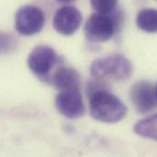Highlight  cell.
Returning a JSON list of instances; mask_svg holds the SVG:
<instances>
[{"label": "cell", "instance_id": "1", "mask_svg": "<svg viewBox=\"0 0 157 157\" xmlns=\"http://www.w3.org/2000/svg\"><path fill=\"white\" fill-rule=\"evenodd\" d=\"M89 99V111L94 120L105 123H116L127 115L124 103L109 90L98 92Z\"/></svg>", "mask_w": 157, "mask_h": 157}, {"label": "cell", "instance_id": "2", "mask_svg": "<svg viewBox=\"0 0 157 157\" xmlns=\"http://www.w3.org/2000/svg\"><path fill=\"white\" fill-rule=\"evenodd\" d=\"M133 67L131 61L121 53H113L96 59L90 66L94 77L104 80L124 81L132 75Z\"/></svg>", "mask_w": 157, "mask_h": 157}, {"label": "cell", "instance_id": "3", "mask_svg": "<svg viewBox=\"0 0 157 157\" xmlns=\"http://www.w3.org/2000/svg\"><path fill=\"white\" fill-rule=\"evenodd\" d=\"M123 22V12L117 8L110 15L99 13L92 14L85 24V34L88 40L101 42L109 40Z\"/></svg>", "mask_w": 157, "mask_h": 157}, {"label": "cell", "instance_id": "4", "mask_svg": "<svg viewBox=\"0 0 157 157\" xmlns=\"http://www.w3.org/2000/svg\"><path fill=\"white\" fill-rule=\"evenodd\" d=\"M44 22L43 12L36 6H23L17 9L15 15V29L23 36H31L40 32Z\"/></svg>", "mask_w": 157, "mask_h": 157}, {"label": "cell", "instance_id": "5", "mask_svg": "<svg viewBox=\"0 0 157 157\" xmlns=\"http://www.w3.org/2000/svg\"><path fill=\"white\" fill-rule=\"evenodd\" d=\"M57 61L58 55L54 49L48 45H39L29 54L28 65L34 75L42 78L49 75Z\"/></svg>", "mask_w": 157, "mask_h": 157}, {"label": "cell", "instance_id": "6", "mask_svg": "<svg viewBox=\"0 0 157 157\" xmlns=\"http://www.w3.org/2000/svg\"><path fill=\"white\" fill-rule=\"evenodd\" d=\"M82 14L74 6L65 5L61 6L54 14L52 19L53 29L60 34L71 36L80 28Z\"/></svg>", "mask_w": 157, "mask_h": 157}, {"label": "cell", "instance_id": "7", "mask_svg": "<svg viewBox=\"0 0 157 157\" xmlns=\"http://www.w3.org/2000/svg\"><path fill=\"white\" fill-rule=\"evenodd\" d=\"M55 106L57 110L68 119H78L86 111L80 90L60 92L55 98Z\"/></svg>", "mask_w": 157, "mask_h": 157}, {"label": "cell", "instance_id": "8", "mask_svg": "<svg viewBox=\"0 0 157 157\" xmlns=\"http://www.w3.org/2000/svg\"><path fill=\"white\" fill-rule=\"evenodd\" d=\"M131 99L140 113L153 110L157 104L155 86L148 81H139L131 88Z\"/></svg>", "mask_w": 157, "mask_h": 157}, {"label": "cell", "instance_id": "9", "mask_svg": "<svg viewBox=\"0 0 157 157\" xmlns=\"http://www.w3.org/2000/svg\"><path fill=\"white\" fill-rule=\"evenodd\" d=\"M51 82L55 88L62 91L79 90L80 88V75L72 67L60 66L52 75Z\"/></svg>", "mask_w": 157, "mask_h": 157}, {"label": "cell", "instance_id": "10", "mask_svg": "<svg viewBox=\"0 0 157 157\" xmlns=\"http://www.w3.org/2000/svg\"><path fill=\"white\" fill-rule=\"evenodd\" d=\"M136 24L140 29L148 33L157 32V9L144 8L136 17Z\"/></svg>", "mask_w": 157, "mask_h": 157}, {"label": "cell", "instance_id": "11", "mask_svg": "<svg viewBox=\"0 0 157 157\" xmlns=\"http://www.w3.org/2000/svg\"><path fill=\"white\" fill-rule=\"evenodd\" d=\"M134 132L139 136L157 142V113L138 121L134 125Z\"/></svg>", "mask_w": 157, "mask_h": 157}, {"label": "cell", "instance_id": "12", "mask_svg": "<svg viewBox=\"0 0 157 157\" xmlns=\"http://www.w3.org/2000/svg\"><path fill=\"white\" fill-rule=\"evenodd\" d=\"M90 4L97 13L103 15H110L118 8L116 0H92Z\"/></svg>", "mask_w": 157, "mask_h": 157}, {"label": "cell", "instance_id": "13", "mask_svg": "<svg viewBox=\"0 0 157 157\" xmlns=\"http://www.w3.org/2000/svg\"><path fill=\"white\" fill-rule=\"evenodd\" d=\"M86 95L87 97H91L92 95L100 92V91H105V90H109V86L108 85V82L104 79L97 78L94 77L93 79L89 80L86 83Z\"/></svg>", "mask_w": 157, "mask_h": 157}, {"label": "cell", "instance_id": "14", "mask_svg": "<svg viewBox=\"0 0 157 157\" xmlns=\"http://www.w3.org/2000/svg\"><path fill=\"white\" fill-rule=\"evenodd\" d=\"M0 42H1V52L3 53H6V52H12L17 44V40L15 39V37L13 35H11L10 33H6V32H2L1 36H0Z\"/></svg>", "mask_w": 157, "mask_h": 157}, {"label": "cell", "instance_id": "15", "mask_svg": "<svg viewBox=\"0 0 157 157\" xmlns=\"http://www.w3.org/2000/svg\"><path fill=\"white\" fill-rule=\"evenodd\" d=\"M155 95H156V100H157V85L155 86Z\"/></svg>", "mask_w": 157, "mask_h": 157}]
</instances>
